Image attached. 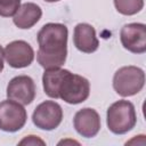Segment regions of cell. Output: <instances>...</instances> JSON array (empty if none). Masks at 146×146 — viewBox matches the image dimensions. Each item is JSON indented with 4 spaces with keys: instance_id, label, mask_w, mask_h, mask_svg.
Returning <instances> with one entry per match:
<instances>
[{
    "instance_id": "cell-10",
    "label": "cell",
    "mask_w": 146,
    "mask_h": 146,
    "mask_svg": "<svg viewBox=\"0 0 146 146\" xmlns=\"http://www.w3.org/2000/svg\"><path fill=\"white\" fill-rule=\"evenodd\" d=\"M74 128L79 135L84 138L95 137L100 130V117L96 110L86 107L78 111L73 120Z\"/></svg>"
},
{
    "instance_id": "cell-13",
    "label": "cell",
    "mask_w": 146,
    "mask_h": 146,
    "mask_svg": "<svg viewBox=\"0 0 146 146\" xmlns=\"http://www.w3.org/2000/svg\"><path fill=\"white\" fill-rule=\"evenodd\" d=\"M68 70H64L60 67L56 68H48L44 70V73L42 75V84L44 94L50 98H58V89L59 86L66 75Z\"/></svg>"
},
{
    "instance_id": "cell-14",
    "label": "cell",
    "mask_w": 146,
    "mask_h": 146,
    "mask_svg": "<svg viewBox=\"0 0 146 146\" xmlns=\"http://www.w3.org/2000/svg\"><path fill=\"white\" fill-rule=\"evenodd\" d=\"M116 10L125 16L139 13L144 7V0H114Z\"/></svg>"
},
{
    "instance_id": "cell-2",
    "label": "cell",
    "mask_w": 146,
    "mask_h": 146,
    "mask_svg": "<svg viewBox=\"0 0 146 146\" xmlns=\"http://www.w3.org/2000/svg\"><path fill=\"white\" fill-rule=\"evenodd\" d=\"M106 122L110 131L115 135H123L135 128L137 115L135 106L129 100H117L113 103L106 115Z\"/></svg>"
},
{
    "instance_id": "cell-16",
    "label": "cell",
    "mask_w": 146,
    "mask_h": 146,
    "mask_svg": "<svg viewBox=\"0 0 146 146\" xmlns=\"http://www.w3.org/2000/svg\"><path fill=\"white\" fill-rule=\"evenodd\" d=\"M19 144L21 145H38V144H40V145H44V141L43 140H41L40 138H38L36 136H27L26 138H24L23 140H21L19 141Z\"/></svg>"
},
{
    "instance_id": "cell-9",
    "label": "cell",
    "mask_w": 146,
    "mask_h": 146,
    "mask_svg": "<svg viewBox=\"0 0 146 146\" xmlns=\"http://www.w3.org/2000/svg\"><path fill=\"white\" fill-rule=\"evenodd\" d=\"M5 58L9 66L14 68L27 67L34 59L33 48L24 40H16L5 48Z\"/></svg>"
},
{
    "instance_id": "cell-8",
    "label": "cell",
    "mask_w": 146,
    "mask_h": 146,
    "mask_svg": "<svg viewBox=\"0 0 146 146\" xmlns=\"http://www.w3.org/2000/svg\"><path fill=\"white\" fill-rule=\"evenodd\" d=\"M7 97L22 105L31 104L35 98V84L33 79L29 75L13 78L7 86Z\"/></svg>"
},
{
    "instance_id": "cell-7",
    "label": "cell",
    "mask_w": 146,
    "mask_h": 146,
    "mask_svg": "<svg viewBox=\"0 0 146 146\" xmlns=\"http://www.w3.org/2000/svg\"><path fill=\"white\" fill-rule=\"evenodd\" d=\"M120 40L128 51L144 54L146 51V25L143 23L125 24L121 29Z\"/></svg>"
},
{
    "instance_id": "cell-17",
    "label": "cell",
    "mask_w": 146,
    "mask_h": 146,
    "mask_svg": "<svg viewBox=\"0 0 146 146\" xmlns=\"http://www.w3.org/2000/svg\"><path fill=\"white\" fill-rule=\"evenodd\" d=\"M3 62H5V49L0 46V73L3 70Z\"/></svg>"
},
{
    "instance_id": "cell-4",
    "label": "cell",
    "mask_w": 146,
    "mask_h": 146,
    "mask_svg": "<svg viewBox=\"0 0 146 146\" xmlns=\"http://www.w3.org/2000/svg\"><path fill=\"white\" fill-rule=\"evenodd\" d=\"M90 94L89 81L79 74H73L70 71L64 76L59 89L58 98L63 99L67 104H80L83 103Z\"/></svg>"
},
{
    "instance_id": "cell-12",
    "label": "cell",
    "mask_w": 146,
    "mask_h": 146,
    "mask_svg": "<svg viewBox=\"0 0 146 146\" xmlns=\"http://www.w3.org/2000/svg\"><path fill=\"white\" fill-rule=\"evenodd\" d=\"M42 16V10L40 6L33 2H25L23 3L16 14L14 15L13 22L18 29H31L34 26L41 18Z\"/></svg>"
},
{
    "instance_id": "cell-18",
    "label": "cell",
    "mask_w": 146,
    "mask_h": 146,
    "mask_svg": "<svg viewBox=\"0 0 146 146\" xmlns=\"http://www.w3.org/2000/svg\"><path fill=\"white\" fill-rule=\"evenodd\" d=\"M44 1H47V2H57L59 0H44Z\"/></svg>"
},
{
    "instance_id": "cell-3",
    "label": "cell",
    "mask_w": 146,
    "mask_h": 146,
    "mask_svg": "<svg viewBox=\"0 0 146 146\" xmlns=\"http://www.w3.org/2000/svg\"><path fill=\"white\" fill-rule=\"evenodd\" d=\"M145 73L137 66H123L120 67L113 76V88L117 95L122 97H130L144 88Z\"/></svg>"
},
{
    "instance_id": "cell-6",
    "label": "cell",
    "mask_w": 146,
    "mask_h": 146,
    "mask_svg": "<svg viewBox=\"0 0 146 146\" xmlns=\"http://www.w3.org/2000/svg\"><path fill=\"white\" fill-rule=\"evenodd\" d=\"M63 120V110L60 105L54 100H46L39 104L33 114L32 121L36 128L42 130H54L56 129Z\"/></svg>"
},
{
    "instance_id": "cell-5",
    "label": "cell",
    "mask_w": 146,
    "mask_h": 146,
    "mask_svg": "<svg viewBox=\"0 0 146 146\" xmlns=\"http://www.w3.org/2000/svg\"><path fill=\"white\" fill-rule=\"evenodd\" d=\"M27 120L26 110L22 104L7 99L0 103V129L6 132L21 130Z\"/></svg>"
},
{
    "instance_id": "cell-15",
    "label": "cell",
    "mask_w": 146,
    "mask_h": 146,
    "mask_svg": "<svg viewBox=\"0 0 146 146\" xmlns=\"http://www.w3.org/2000/svg\"><path fill=\"white\" fill-rule=\"evenodd\" d=\"M21 7V0H0V16L11 17Z\"/></svg>"
},
{
    "instance_id": "cell-11",
    "label": "cell",
    "mask_w": 146,
    "mask_h": 146,
    "mask_svg": "<svg viewBox=\"0 0 146 146\" xmlns=\"http://www.w3.org/2000/svg\"><path fill=\"white\" fill-rule=\"evenodd\" d=\"M73 42L76 49L86 54L95 52L99 46V41L96 36L94 26L87 23H79L74 27Z\"/></svg>"
},
{
    "instance_id": "cell-1",
    "label": "cell",
    "mask_w": 146,
    "mask_h": 146,
    "mask_svg": "<svg viewBox=\"0 0 146 146\" xmlns=\"http://www.w3.org/2000/svg\"><path fill=\"white\" fill-rule=\"evenodd\" d=\"M68 30L60 23H47L38 33L36 60L44 70L62 67L67 57Z\"/></svg>"
}]
</instances>
